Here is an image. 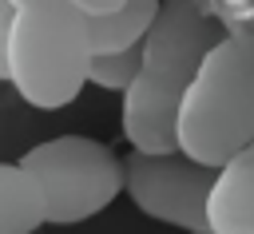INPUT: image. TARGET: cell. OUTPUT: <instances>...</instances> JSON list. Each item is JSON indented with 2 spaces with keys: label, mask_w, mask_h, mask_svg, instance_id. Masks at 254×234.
Instances as JSON below:
<instances>
[{
  "label": "cell",
  "mask_w": 254,
  "mask_h": 234,
  "mask_svg": "<svg viewBox=\"0 0 254 234\" xmlns=\"http://www.w3.org/2000/svg\"><path fill=\"white\" fill-rule=\"evenodd\" d=\"M222 28L198 0H159V12L139 44V71L123 91V135L131 151L175 155L179 99Z\"/></svg>",
  "instance_id": "1"
},
{
  "label": "cell",
  "mask_w": 254,
  "mask_h": 234,
  "mask_svg": "<svg viewBox=\"0 0 254 234\" xmlns=\"http://www.w3.org/2000/svg\"><path fill=\"white\" fill-rule=\"evenodd\" d=\"M254 143V32H222L194 67L179 115L175 147L198 167L218 171Z\"/></svg>",
  "instance_id": "2"
},
{
  "label": "cell",
  "mask_w": 254,
  "mask_h": 234,
  "mask_svg": "<svg viewBox=\"0 0 254 234\" xmlns=\"http://www.w3.org/2000/svg\"><path fill=\"white\" fill-rule=\"evenodd\" d=\"M87 32L83 12L67 0L48 8H24L12 16L4 48V79L40 111L67 107L87 83Z\"/></svg>",
  "instance_id": "3"
},
{
  "label": "cell",
  "mask_w": 254,
  "mask_h": 234,
  "mask_svg": "<svg viewBox=\"0 0 254 234\" xmlns=\"http://www.w3.org/2000/svg\"><path fill=\"white\" fill-rule=\"evenodd\" d=\"M44 194V222H83L115 202L123 190V163L111 147L87 135H60L36 143L16 163Z\"/></svg>",
  "instance_id": "4"
},
{
  "label": "cell",
  "mask_w": 254,
  "mask_h": 234,
  "mask_svg": "<svg viewBox=\"0 0 254 234\" xmlns=\"http://www.w3.org/2000/svg\"><path fill=\"white\" fill-rule=\"evenodd\" d=\"M119 163H123V190L147 218H159L187 234H206V194L214 182L210 167H198L179 151L175 155L131 151Z\"/></svg>",
  "instance_id": "5"
},
{
  "label": "cell",
  "mask_w": 254,
  "mask_h": 234,
  "mask_svg": "<svg viewBox=\"0 0 254 234\" xmlns=\"http://www.w3.org/2000/svg\"><path fill=\"white\" fill-rule=\"evenodd\" d=\"M206 234H254V143L214 171L206 194Z\"/></svg>",
  "instance_id": "6"
},
{
  "label": "cell",
  "mask_w": 254,
  "mask_h": 234,
  "mask_svg": "<svg viewBox=\"0 0 254 234\" xmlns=\"http://www.w3.org/2000/svg\"><path fill=\"white\" fill-rule=\"evenodd\" d=\"M155 12H159V0H123L115 12L83 16L87 52H91V56H103V52H123V48L143 44Z\"/></svg>",
  "instance_id": "7"
},
{
  "label": "cell",
  "mask_w": 254,
  "mask_h": 234,
  "mask_svg": "<svg viewBox=\"0 0 254 234\" xmlns=\"http://www.w3.org/2000/svg\"><path fill=\"white\" fill-rule=\"evenodd\" d=\"M44 226V194L16 167L0 163V234H36Z\"/></svg>",
  "instance_id": "8"
},
{
  "label": "cell",
  "mask_w": 254,
  "mask_h": 234,
  "mask_svg": "<svg viewBox=\"0 0 254 234\" xmlns=\"http://www.w3.org/2000/svg\"><path fill=\"white\" fill-rule=\"evenodd\" d=\"M135 71H139V44L123 48V52H103V56L87 59V83L107 87V91H127L131 79H135Z\"/></svg>",
  "instance_id": "9"
},
{
  "label": "cell",
  "mask_w": 254,
  "mask_h": 234,
  "mask_svg": "<svg viewBox=\"0 0 254 234\" xmlns=\"http://www.w3.org/2000/svg\"><path fill=\"white\" fill-rule=\"evenodd\" d=\"M75 12H83V16H103V12H115L123 0H67Z\"/></svg>",
  "instance_id": "10"
},
{
  "label": "cell",
  "mask_w": 254,
  "mask_h": 234,
  "mask_svg": "<svg viewBox=\"0 0 254 234\" xmlns=\"http://www.w3.org/2000/svg\"><path fill=\"white\" fill-rule=\"evenodd\" d=\"M12 16L16 8L8 0H0V79H4V48H8V28H12Z\"/></svg>",
  "instance_id": "11"
},
{
  "label": "cell",
  "mask_w": 254,
  "mask_h": 234,
  "mask_svg": "<svg viewBox=\"0 0 254 234\" xmlns=\"http://www.w3.org/2000/svg\"><path fill=\"white\" fill-rule=\"evenodd\" d=\"M16 12H24V8H48V4H64V0H8Z\"/></svg>",
  "instance_id": "12"
}]
</instances>
